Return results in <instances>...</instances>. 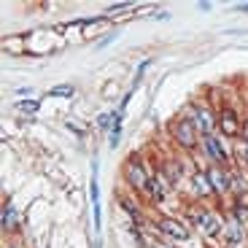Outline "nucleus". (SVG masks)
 <instances>
[{
	"label": "nucleus",
	"mask_w": 248,
	"mask_h": 248,
	"mask_svg": "<svg viewBox=\"0 0 248 248\" xmlns=\"http://www.w3.org/2000/svg\"><path fill=\"white\" fill-rule=\"evenodd\" d=\"M14 218H16V216H14L11 208H8V211H3V227H14Z\"/></svg>",
	"instance_id": "15"
},
{
	"label": "nucleus",
	"mask_w": 248,
	"mask_h": 248,
	"mask_svg": "<svg viewBox=\"0 0 248 248\" xmlns=\"http://www.w3.org/2000/svg\"><path fill=\"white\" fill-rule=\"evenodd\" d=\"M159 230L165 232V235H170L173 240H189V227H186L184 221H178V218H159Z\"/></svg>",
	"instance_id": "2"
},
{
	"label": "nucleus",
	"mask_w": 248,
	"mask_h": 248,
	"mask_svg": "<svg viewBox=\"0 0 248 248\" xmlns=\"http://www.w3.org/2000/svg\"><path fill=\"white\" fill-rule=\"evenodd\" d=\"M68 127H70V130H76L78 135H84V132H87V130H84V124H78V122H68Z\"/></svg>",
	"instance_id": "16"
},
{
	"label": "nucleus",
	"mask_w": 248,
	"mask_h": 248,
	"mask_svg": "<svg viewBox=\"0 0 248 248\" xmlns=\"http://www.w3.org/2000/svg\"><path fill=\"white\" fill-rule=\"evenodd\" d=\"M173 135L184 149H194L197 146V127H194L192 119H178L173 124Z\"/></svg>",
	"instance_id": "1"
},
{
	"label": "nucleus",
	"mask_w": 248,
	"mask_h": 248,
	"mask_svg": "<svg viewBox=\"0 0 248 248\" xmlns=\"http://www.w3.org/2000/svg\"><path fill=\"white\" fill-rule=\"evenodd\" d=\"M200 230L205 232V235H221V230H224V224L218 221L216 216H211V213H205V218H202V224H200Z\"/></svg>",
	"instance_id": "11"
},
{
	"label": "nucleus",
	"mask_w": 248,
	"mask_h": 248,
	"mask_svg": "<svg viewBox=\"0 0 248 248\" xmlns=\"http://www.w3.org/2000/svg\"><path fill=\"white\" fill-rule=\"evenodd\" d=\"M218 127H221V135L227 138H237L240 135V119L232 108H224L221 116H218Z\"/></svg>",
	"instance_id": "3"
},
{
	"label": "nucleus",
	"mask_w": 248,
	"mask_h": 248,
	"mask_svg": "<svg viewBox=\"0 0 248 248\" xmlns=\"http://www.w3.org/2000/svg\"><path fill=\"white\" fill-rule=\"evenodd\" d=\"M208 178H211V184H213L216 192H227V189H230V175L224 173L221 168H211L208 170Z\"/></svg>",
	"instance_id": "9"
},
{
	"label": "nucleus",
	"mask_w": 248,
	"mask_h": 248,
	"mask_svg": "<svg viewBox=\"0 0 248 248\" xmlns=\"http://www.w3.org/2000/svg\"><path fill=\"white\" fill-rule=\"evenodd\" d=\"M19 111H27V113H35L38 111V103H35V100H30V103H19Z\"/></svg>",
	"instance_id": "14"
},
{
	"label": "nucleus",
	"mask_w": 248,
	"mask_h": 248,
	"mask_svg": "<svg viewBox=\"0 0 248 248\" xmlns=\"http://www.w3.org/2000/svg\"><path fill=\"white\" fill-rule=\"evenodd\" d=\"M127 181H130L135 189H146L149 175H146V170H143L140 162H130V165H127Z\"/></svg>",
	"instance_id": "6"
},
{
	"label": "nucleus",
	"mask_w": 248,
	"mask_h": 248,
	"mask_svg": "<svg viewBox=\"0 0 248 248\" xmlns=\"http://www.w3.org/2000/svg\"><path fill=\"white\" fill-rule=\"evenodd\" d=\"M227 248H246L243 243H227Z\"/></svg>",
	"instance_id": "17"
},
{
	"label": "nucleus",
	"mask_w": 248,
	"mask_h": 248,
	"mask_svg": "<svg viewBox=\"0 0 248 248\" xmlns=\"http://www.w3.org/2000/svg\"><path fill=\"white\" fill-rule=\"evenodd\" d=\"M146 192H149L151 202H162L165 194H168V184L162 175H149V184H146Z\"/></svg>",
	"instance_id": "5"
},
{
	"label": "nucleus",
	"mask_w": 248,
	"mask_h": 248,
	"mask_svg": "<svg viewBox=\"0 0 248 248\" xmlns=\"http://www.w3.org/2000/svg\"><path fill=\"white\" fill-rule=\"evenodd\" d=\"M181 175H184V165H181L178 159H168V162H165V173H162V178L168 181V184H178Z\"/></svg>",
	"instance_id": "8"
},
{
	"label": "nucleus",
	"mask_w": 248,
	"mask_h": 248,
	"mask_svg": "<svg viewBox=\"0 0 248 248\" xmlns=\"http://www.w3.org/2000/svg\"><path fill=\"white\" fill-rule=\"evenodd\" d=\"M243 132H246V143H248V124H246V130H243Z\"/></svg>",
	"instance_id": "18"
},
{
	"label": "nucleus",
	"mask_w": 248,
	"mask_h": 248,
	"mask_svg": "<svg viewBox=\"0 0 248 248\" xmlns=\"http://www.w3.org/2000/svg\"><path fill=\"white\" fill-rule=\"evenodd\" d=\"M205 149H208L211 159H216V162H227V151H224V146L218 143V138H216V135L205 138Z\"/></svg>",
	"instance_id": "10"
},
{
	"label": "nucleus",
	"mask_w": 248,
	"mask_h": 248,
	"mask_svg": "<svg viewBox=\"0 0 248 248\" xmlns=\"http://www.w3.org/2000/svg\"><path fill=\"white\" fill-rule=\"evenodd\" d=\"M192 186H194V192H200L202 197H211L216 189H213V184H211V178H208V173H194L192 175Z\"/></svg>",
	"instance_id": "7"
},
{
	"label": "nucleus",
	"mask_w": 248,
	"mask_h": 248,
	"mask_svg": "<svg viewBox=\"0 0 248 248\" xmlns=\"http://www.w3.org/2000/svg\"><path fill=\"white\" fill-rule=\"evenodd\" d=\"M73 92H76L73 87H54V89H51L54 97H73Z\"/></svg>",
	"instance_id": "13"
},
{
	"label": "nucleus",
	"mask_w": 248,
	"mask_h": 248,
	"mask_svg": "<svg viewBox=\"0 0 248 248\" xmlns=\"http://www.w3.org/2000/svg\"><path fill=\"white\" fill-rule=\"evenodd\" d=\"M235 216H237V221H240V224H248V205L237 202L235 205Z\"/></svg>",
	"instance_id": "12"
},
{
	"label": "nucleus",
	"mask_w": 248,
	"mask_h": 248,
	"mask_svg": "<svg viewBox=\"0 0 248 248\" xmlns=\"http://www.w3.org/2000/svg\"><path fill=\"white\" fill-rule=\"evenodd\" d=\"M192 122H194V127H197V132L205 135V138H211L213 130H216V119H213V113L208 111V108H200V111L194 113Z\"/></svg>",
	"instance_id": "4"
}]
</instances>
